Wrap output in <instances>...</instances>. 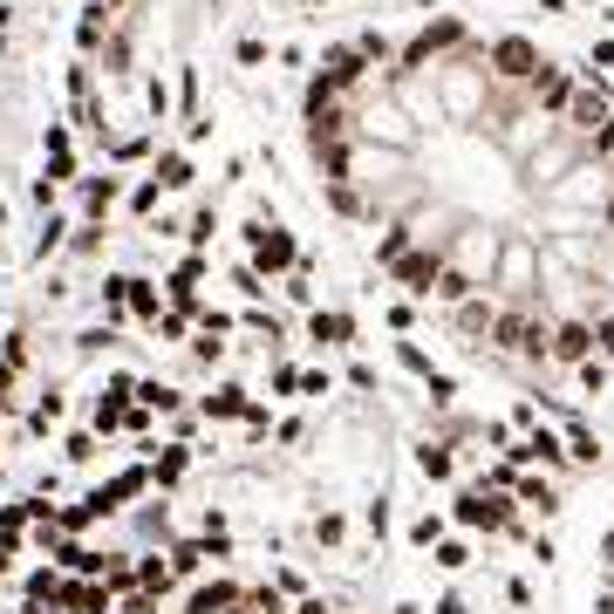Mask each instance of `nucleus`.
I'll return each mask as SVG.
<instances>
[{"mask_svg":"<svg viewBox=\"0 0 614 614\" xmlns=\"http://www.w3.org/2000/svg\"><path fill=\"white\" fill-rule=\"evenodd\" d=\"M355 123H362V137H369V144H383V151H403V144L417 137V130H410V110H403V103H369V110L355 116Z\"/></svg>","mask_w":614,"mask_h":614,"instance_id":"f257e3e1","label":"nucleus"},{"mask_svg":"<svg viewBox=\"0 0 614 614\" xmlns=\"http://www.w3.org/2000/svg\"><path fill=\"white\" fill-rule=\"evenodd\" d=\"M485 62H499V76H512V82H526L533 89L539 76H546V62H539V48L533 41H519V35H505V41H492V55Z\"/></svg>","mask_w":614,"mask_h":614,"instance_id":"f03ea898","label":"nucleus"},{"mask_svg":"<svg viewBox=\"0 0 614 614\" xmlns=\"http://www.w3.org/2000/svg\"><path fill=\"white\" fill-rule=\"evenodd\" d=\"M396 273H403V287H410V294H430V287L444 280V260L423 246V253H403V260H396Z\"/></svg>","mask_w":614,"mask_h":614,"instance_id":"7ed1b4c3","label":"nucleus"},{"mask_svg":"<svg viewBox=\"0 0 614 614\" xmlns=\"http://www.w3.org/2000/svg\"><path fill=\"white\" fill-rule=\"evenodd\" d=\"M253 260L260 267H294V239L280 226H253Z\"/></svg>","mask_w":614,"mask_h":614,"instance_id":"20e7f679","label":"nucleus"},{"mask_svg":"<svg viewBox=\"0 0 614 614\" xmlns=\"http://www.w3.org/2000/svg\"><path fill=\"white\" fill-rule=\"evenodd\" d=\"M608 103H601V96H574V130H587V137H594V130H601V123H608Z\"/></svg>","mask_w":614,"mask_h":614,"instance_id":"39448f33","label":"nucleus"},{"mask_svg":"<svg viewBox=\"0 0 614 614\" xmlns=\"http://www.w3.org/2000/svg\"><path fill=\"white\" fill-rule=\"evenodd\" d=\"M157 185H164V192L192 185V164H185V157H157Z\"/></svg>","mask_w":614,"mask_h":614,"instance_id":"423d86ee","label":"nucleus"},{"mask_svg":"<svg viewBox=\"0 0 614 614\" xmlns=\"http://www.w3.org/2000/svg\"><path fill=\"white\" fill-rule=\"evenodd\" d=\"M110 198H116V178H96V185H89V205H96V212H103Z\"/></svg>","mask_w":614,"mask_h":614,"instance_id":"0eeeda50","label":"nucleus"},{"mask_svg":"<svg viewBox=\"0 0 614 614\" xmlns=\"http://www.w3.org/2000/svg\"><path fill=\"white\" fill-rule=\"evenodd\" d=\"M307 7H314V0H307Z\"/></svg>","mask_w":614,"mask_h":614,"instance_id":"6e6552de","label":"nucleus"}]
</instances>
